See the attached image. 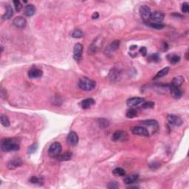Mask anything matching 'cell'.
Instances as JSON below:
<instances>
[{"instance_id":"18","label":"cell","mask_w":189,"mask_h":189,"mask_svg":"<svg viewBox=\"0 0 189 189\" xmlns=\"http://www.w3.org/2000/svg\"><path fill=\"white\" fill-rule=\"evenodd\" d=\"M72 155L71 152H65L64 154H60L56 158L59 161H68L72 159Z\"/></svg>"},{"instance_id":"14","label":"cell","mask_w":189,"mask_h":189,"mask_svg":"<svg viewBox=\"0 0 189 189\" xmlns=\"http://www.w3.org/2000/svg\"><path fill=\"white\" fill-rule=\"evenodd\" d=\"M42 76H43V72L38 68H33L28 71V76L30 78H32V79L38 78Z\"/></svg>"},{"instance_id":"8","label":"cell","mask_w":189,"mask_h":189,"mask_svg":"<svg viewBox=\"0 0 189 189\" xmlns=\"http://www.w3.org/2000/svg\"><path fill=\"white\" fill-rule=\"evenodd\" d=\"M132 132L135 135L143 136V137H148L149 136L148 131L146 128L142 127V126H135L132 129Z\"/></svg>"},{"instance_id":"23","label":"cell","mask_w":189,"mask_h":189,"mask_svg":"<svg viewBox=\"0 0 189 189\" xmlns=\"http://www.w3.org/2000/svg\"><path fill=\"white\" fill-rule=\"evenodd\" d=\"M169 70H170L169 67H165V68H163V69H162L161 70H160L158 72H157V73L156 76H155V78H154V79L155 80L158 79V78H162V77H163V76H166V75L169 73Z\"/></svg>"},{"instance_id":"24","label":"cell","mask_w":189,"mask_h":189,"mask_svg":"<svg viewBox=\"0 0 189 189\" xmlns=\"http://www.w3.org/2000/svg\"><path fill=\"white\" fill-rule=\"evenodd\" d=\"M142 124L144 126H151V127L156 128L157 129L158 128V124L155 120H144V121H142Z\"/></svg>"},{"instance_id":"34","label":"cell","mask_w":189,"mask_h":189,"mask_svg":"<svg viewBox=\"0 0 189 189\" xmlns=\"http://www.w3.org/2000/svg\"><path fill=\"white\" fill-rule=\"evenodd\" d=\"M148 59H149V61H151L157 62V61H160V56L159 55V54L154 53V54H152V55H151L149 57H148Z\"/></svg>"},{"instance_id":"32","label":"cell","mask_w":189,"mask_h":189,"mask_svg":"<svg viewBox=\"0 0 189 189\" xmlns=\"http://www.w3.org/2000/svg\"><path fill=\"white\" fill-rule=\"evenodd\" d=\"M135 116H137V111L134 109L131 108L126 112V117L129 118H133Z\"/></svg>"},{"instance_id":"13","label":"cell","mask_w":189,"mask_h":189,"mask_svg":"<svg viewBox=\"0 0 189 189\" xmlns=\"http://www.w3.org/2000/svg\"><path fill=\"white\" fill-rule=\"evenodd\" d=\"M22 165V160L19 157H16V158L12 159L8 162L7 163V168L10 170L16 169L17 167L21 166Z\"/></svg>"},{"instance_id":"16","label":"cell","mask_w":189,"mask_h":189,"mask_svg":"<svg viewBox=\"0 0 189 189\" xmlns=\"http://www.w3.org/2000/svg\"><path fill=\"white\" fill-rule=\"evenodd\" d=\"M35 13H36V8H35L34 5H31V4L26 5L24 9V16H28V17H31L34 15Z\"/></svg>"},{"instance_id":"17","label":"cell","mask_w":189,"mask_h":189,"mask_svg":"<svg viewBox=\"0 0 189 189\" xmlns=\"http://www.w3.org/2000/svg\"><path fill=\"white\" fill-rule=\"evenodd\" d=\"M95 104V101L92 98H86V99L83 100L81 103V106L84 109H87Z\"/></svg>"},{"instance_id":"42","label":"cell","mask_w":189,"mask_h":189,"mask_svg":"<svg viewBox=\"0 0 189 189\" xmlns=\"http://www.w3.org/2000/svg\"><path fill=\"white\" fill-rule=\"evenodd\" d=\"M137 48V46H135V45H133V46H132L130 47V50H134V49Z\"/></svg>"},{"instance_id":"41","label":"cell","mask_w":189,"mask_h":189,"mask_svg":"<svg viewBox=\"0 0 189 189\" xmlns=\"http://www.w3.org/2000/svg\"><path fill=\"white\" fill-rule=\"evenodd\" d=\"M98 17H99V14H98V12H95L94 14H92V18L93 19H98Z\"/></svg>"},{"instance_id":"6","label":"cell","mask_w":189,"mask_h":189,"mask_svg":"<svg viewBox=\"0 0 189 189\" xmlns=\"http://www.w3.org/2000/svg\"><path fill=\"white\" fill-rule=\"evenodd\" d=\"M78 140H79L78 136V134H76L75 132H73V131L70 132L69 133V134L67 135V144L70 145V146H76V145L78 144Z\"/></svg>"},{"instance_id":"29","label":"cell","mask_w":189,"mask_h":189,"mask_svg":"<svg viewBox=\"0 0 189 189\" xmlns=\"http://www.w3.org/2000/svg\"><path fill=\"white\" fill-rule=\"evenodd\" d=\"M119 45H120V41H113V42H112V43L109 45L108 50H109L110 52L115 51V50H116L118 49Z\"/></svg>"},{"instance_id":"12","label":"cell","mask_w":189,"mask_h":189,"mask_svg":"<svg viewBox=\"0 0 189 189\" xmlns=\"http://www.w3.org/2000/svg\"><path fill=\"white\" fill-rule=\"evenodd\" d=\"M13 24L17 28L22 29V28H25L26 25H27V21L24 18L22 17V16H17L14 19Z\"/></svg>"},{"instance_id":"22","label":"cell","mask_w":189,"mask_h":189,"mask_svg":"<svg viewBox=\"0 0 189 189\" xmlns=\"http://www.w3.org/2000/svg\"><path fill=\"white\" fill-rule=\"evenodd\" d=\"M183 82H184V78L182 77V76H177V77H175L174 79L172 80L171 85L172 86L180 87L183 84Z\"/></svg>"},{"instance_id":"37","label":"cell","mask_w":189,"mask_h":189,"mask_svg":"<svg viewBox=\"0 0 189 189\" xmlns=\"http://www.w3.org/2000/svg\"><path fill=\"white\" fill-rule=\"evenodd\" d=\"M37 147H38V144H37V143H34V144L30 146L29 148H28V153H34L35 151H36V149H37Z\"/></svg>"},{"instance_id":"11","label":"cell","mask_w":189,"mask_h":189,"mask_svg":"<svg viewBox=\"0 0 189 189\" xmlns=\"http://www.w3.org/2000/svg\"><path fill=\"white\" fill-rule=\"evenodd\" d=\"M83 53V46L81 44L77 43L74 46V49H73V57H74L75 60L78 61L81 59V55H82Z\"/></svg>"},{"instance_id":"30","label":"cell","mask_w":189,"mask_h":189,"mask_svg":"<svg viewBox=\"0 0 189 189\" xmlns=\"http://www.w3.org/2000/svg\"><path fill=\"white\" fill-rule=\"evenodd\" d=\"M113 174H115V176L123 177V176L125 175L126 172H125V171H124V169H123L122 168H116V169H114Z\"/></svg>"},{"instance_id":"2","label":"cell","mask_w":189,"mask_h":189,"mask_svg":"<svg viewBox=\"0 0 189 189\" xmlns=\"http://www.w3.org/2000/svg\"><path fill=\"white\" fill-rule=\"evenodd\" d=\"M78 86L80 89L84 91H92L94 90L96 86V83L95 81L88 78L84 77L81 78L78 82Z\"/></svg>"},{"instance_id":"1","label":"cell","mask_w":189,"mask_h":189,"mask_svg":"<svg viewBox=\"0 0 189 189\" xmlns=\"http://www.w3.org/2000/svg\"><path fill=\"white\" fill-rule=\"evenodd\" d=\"M20 148L17 140L10 139H3L1 142V148L3 151H18Z\"/></svg>"},{"instance_id":"10","label":"cell","mask_w":189,"mask_h":189,"mask_svg":"<svg viewBox=\"0 0 189 189\" xmlns=\"http://www.w3.org/2000/svg\"><path fill=\"white\" fill-rule=\"evenodd\" d=\"M164 19V14L160 11H155L151 13L150 21L153 23H161V22Z\"/></svg>"},{"instance_id":"7","label":"cell","mask_w":189,"mask_h":189,"mask_svg":"<svg viewBox=\"0 0 189 189\" xmlns=\"http://www.w3.org/2000/svg\"><path fill=\"white\" fill-rule=\"evenodd\" d=\"M167 119H168L169 124L175 126H180L182 124V120L179 116H177V115H169L167 116Z\"/></svg>"},{"instance_id":"4","label":"cell","mask_w":189,"mask_h":189,"mask_svg":"<svg viewBox=\"0 0 189 189\" xmlns=\"http://www.w3.org/2000/svg\"><path fill=\"white\" fill-rule=\"evenodd\" d=\"M140 14L141 18L143 19L144 23L150 22V17H151V9L147 5H142L140 7Z\"/></svg>"},{"instance_id":"21","label":"cell","mask_w":189,"mask_h":189,"mask_svg":"<svg viewBox=\"0 0 189 189\" xmlns=\"http://www.w3.org/2000/svg\"><path fill=\"white\" fill-rule=\"evenodd\" d=\"M13 15H14V10H13L12 7L8 5H6V12L2 16V19L4 20H7V19H9L12 17Z\"/></svg>"},{"instance_id":"25","label":"cell","mask_w":189,"mask_h":189,"mask_svg":"<svg viewBox=\"0 0 189 189\" xmlns=\"http://www.w3.org/2000/svg\"><path fill=\"white\" fill-rule=\"evenodd\" d=\"M168 59L171 64H177V62L180 61V57L176 54H172V55L171 54V55H168Z\"/></svg>"},{"instance_id":"19","label":"cell","mask_w":189,"mask_h":189,"mask_svg":"<svg viewBox=\"0 0 189 189\" xmlns=\"http://www.w3.org/2000/svg\"><path fill=\"white\" fill-rule=\"evenodd\" d=\"M120 77V72L117 70L116 69H112V70L110 71L109 73V78L110 80L112 81H117Z\"/></svg>"},{"instance_id":"40","label":"cell","mask_w":189,"mask_h":189,"mask_svg":"<svg viewBox=\"0 0 189 189\" xmlns=\"http://www.w3.org/2000/svg\"><path fill=\"white\" fill-rule=\"evenodd\" d=\"M140 53L143 56H146L147 55V50L145 47H142L140 49Z\"/></svg>"},{"instance_id":"35","label":"cell","mask_w":189,"mask_h":189,"mask_svg":"<svg viewBox=\"0 0 189 189\" xmlns=\"http://www.w3.org/2000/svg\"><path fill=\"white\" fill-rule=\"evenodd\" d=\"M30 182L31 183H33V184H38V183L42 182V181H41V179L39 178V177H32L30 179Z\"/></svg>"},{"instance_id":"15","label":"cell","mask_w":189,"mask_h":189,"mask_svg":"<svg viewBox=\"0 0 189 189\" xmlns=\"http://www.w3.org/2000/svg\"><path fill=\"white\" fill-rule=\"evenodd\" d=\"M170 91H171V95L175 99H179L182 97V92L180 90V88L178 86H171L170 87Z\"/></svg>"},{"instance_id":"31","label":"cell","mask_w":189,"mask_h":189,"mask_svg":"<svg viewBox=\"0 0 189 189\" xmlns=\"http://www.w3.org/2000/svg\"><path fill=\"white\" fill-rule=\"evenodd\" d=\"M83 36H84V33H83L82 31L79 29L75 30L72 33V37L76 38H81V37H83Z\"/></svg>"},{"instance_id":"38","label":"cell","mask_w":189,"mask_h":189,"mask_svg":"<svg viewBox=\"0 0 189 189\" xmlns=\"http://www.w3.org/2000/svg\"><path fill=\"white\" fill-rule=\"evenodd\" d=\"M119 187V185L117 182H112L109 184L108 188L110 189H116Z\"/></svg>"},{"instance_id":"28","label":"cell","mask_w":189,"mask_h":189,"mask_svg":"<svg viewBox=\"0 0 189 189\" xmlns=\"http://www.w3.org/2000/svg\"><path fill=\"white\" fill-rule=\"evenodd\" d=\"M148 26H149L150 28H154V29L157 30H161L164 28V25L162 23H153V22H148L146 23Z\"/></svg>"},{"instance_id":"9","label":"cell","mask_w":189,"mask_h":189,"mask_svg":"<svg viewBox=\"0 0 189 189\" xmlns=\"http://www.w3.org/2000/svg\"><path fill=\"white\" fill-rule=\"evenodd\" d=\"M144 101V98H139V97H134V98H131L128 99L127 101H126V104H127L128 107H137V106L142 104Z\"/></svg>"},{"instance_id":"20","label":"cell","mask_w":189,"mask_h":189,"mask_svg":"<svg viewBox=\"0 0 189 189\" xmlns=\"http://www.w3.org/2000/svg\"><path fill=\"white\" fill-rule=\"evenodd\" d=\"M138 180V175H136V174H132V175L128 176L124 180V182H125L126 184L127 185H131L134 183L135 182H137Z\"/></svg>"},{"instance_id":"39","label":"cell","mask_w":189,"mask_h":189,"mask_svg":"<svg viewBox=\"0 0 189 189\" xmlns=\"http://www.w3.org/2000/svg\"><path fill=\"white\" fill-rule=\"evenodd\" d=\"M182 11L183 13H188V2H184L182 4Z\"/></svg>"},{"instance_id":"43","label":"cell","mask_w":189,"mask_h":189,"mask_svg":"<svg viewBox=\"0 0 189 189\" xmlns=\"http://www.w3.org/2000/svg\"><path fill=\"white\" fill-rule=\"evenodd\" d=\"M188 51H187V52H186V59H187V60L188 59Z\"/></svg>"},{"instance_id":"27","label":"cell","mask_w":189,"mask_h":189,"mask_svg":"<svg viewBox=\"0 0 189 189\" xmlns=\"http://www.w3.org/2000/svg\"><path fill=\"white\" fill-rule=\"evenodd\" d=\"M0 120H1V124L3 126H5V127H8L9 126H10V120H9L8 117L6 116V115H1L0 116Z\"/></svg>"},{"instance_id":"36","label":"cell","mask_w":189,"mask_h":189,"mask_svg":"<svg viewBox=\"0 0 189 189\" xmlns=\"http://www.w3.org/2000/svg\"><path fill=\"white\" fill-rule=\"evenodd\" d=\"M14 6H15V8H16V11H20L21 10H22V5L21 4V2H19V1H18V0H16V1H14Z\"/></svg>"},{"instance_id":"26","label":"cell","mask_w":189,"mask_h":189,"mask_svg":"<svg viewBox=\"0 0 189 189\" xmlns=\"http://www.w3.org/2000/svg\"><path fill=\"white\" fill-rule=\"evenodd\" d=\"M98 125L101 128H106L107 126H109V122L107 119L105 118H100L98 120V122H97Z\"/></svg>"},{"instance_id":"3","label":"cell","mask_w":189,"mask_h":189,"mask_svg":"<svg viewBox=\"0 0 189 189\" xmlns=\"http://www.w3.org/2000/svg\"><path fill=\"white\" fill-rule=\"evenodd\" d=\"M62 150L61 145L59 142H55L50 146L48 150V155L52 158H56L61 154Z\"/></svg>"},{"instance_id":"5","label":"cell","mask_w":189,"mask_h":189,"mask_svg":"<svg viewBox=\"0 0 189 189\" xmlns=\"http://www.w3.org/2000/svg\"><path fill=\"white\" fill-rule=\"evenodd\" d=\"M128 138V134L126 132L121 130H117L112 134V140L115 142L117 141H125Z\"/></svg>"},{"instance_id":"33","label":"cell","mask_w":189,"mask_h":189,"mask_svg":"<svg viewBox=\"0 0 189 189\" xmlns=\"http://www.w3.org/2000/svg\"><path fill=\"white\" fill-rule=\"evenodd\" d=\"M141 105H142L141 107L143 109H152L154 108V107H155V103L151 101H148V102L144 101Z\"/></svg>"}]
</instances>
